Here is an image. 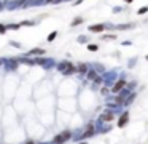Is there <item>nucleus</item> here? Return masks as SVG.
<instances>
[{"label":"nucleus","instance_id":"nucleus-1","mask_svg":"<svg viewBox=\"0 0 148 144\" xmlns=\"http://www.w3.org/2000/svg\"><path fill=\"white\" fill-rule=\"evenodd\" d=\"M69 138H70V133H69V131H64L61 136H57V138L54 139V142H56V144H61L62 141H65V139H69Z\"/></svg>","mask_w":148,"mask_h":144},{"label":"nucleus","instance_id":"nucleus-10","mask_svg":"<svg viewBox=\"0 0 148 144\" xmlns=\"http://www.w3.org/2000/svg\"><path fill=\"white\" fill-rule=\"evenodd\" d=\"M48 2H51V0H48Z\"/></svg>","mask_w":148,"mask_h":144},{"label":"nucleus","instance_id":"nucleus-2","mask_svg":"<svg viewBox=\"0 0 148 144\" xmlns=\"http://www.w3.org/2000/svg\"><path fill=\"white\" fill-rule=\"evenodd\" d=\"M103 29H105L103 24H96V26H91V27H89V31H92V32H100V31H103Z\"/></svg>","mask_w":148,"mask_h":144},{"label":"nucleus","instance_id":"nucleus-4","mask_svg":"<svg viewBox=\"0 0 148 144\" xmlns=\"http://www.w3.org/2000/svg\"><path fill=\"white\" fill-rule=\"evenodd\" d=\"M81 21H83V19H81V18H78V19H75V21H73L72 24H73V26H76V24H80Z\"/></svg>","mask_w":148,"mask_h":144},{"label":"nucleus","instance_id":"nucleus-5","mask_svg":"<svg viewBox=\"0 0 148 144\" xmlns=\"http://www.w3.org/2000/svg\"><path fill=\"white\" fill-rule=\"evenodd\" d=\"M30 53H32V54H37V53H43V50H38V48H37V50H32Z\"/></svg>","mask_w":148,"mask_h":144},{"label":"nucleus","instance_id":"nucleus-8","mask_svg":"<svg viewBox=\"0 0 148 144\" xmlns=\"http://www.w3.org/2000/svg\"><path fill=\"white\" fill-rule=\"evenodd\" d=\"M3 32H5V26L0 24V34H3Z\"/></svg>","mask_w":148,"mask_h":144},{"label":"nucleus","instance_id":"nucleus-6","mask_svg":"<svg viewBox=\"0 0 148 144\" xmlns=\"http://www.w3.org/2000/svg\"><path fill=\"white\" fill-rule=\"evenodd\" d=\"M78 71H86V66H84V64H81V66H78Z\"/></svg>","mask_w":148,"mask_h":144},{"label":"nucleus","instance_id":"nucleus-3","mask_svg":"<svg viewBox=\"0 0 148 144\" xmlns=\"http://www.w3.org/2000/svg\"><path fill=\"white\" fill-rule=\"evenodd\" d=\"M124 85H126V82H124V80H119L118 83H116V85L113 87V91H119V90H121V88H123Z\"/></svg>","mask_w":148,"mask_h":144},{"label":"nucleus","instance_id":"nucleus-9","mask_svg":"<svg viewBox=\"0 0 148 144\" xmlns=\"http://www.w3.org/2000/svg\"><path fill=\"white\" fill-rule=\"evenodd\" d=\"M126 2H132V0H126Z\"/></svg>","mask_w":148,"mask_h":144},{"label":"nucleus","instance_id":"nucleus-7","mask_svg":"<svg viewBox=\"0 0 148 144\" xmlns=\"http://www.w3.org/2000/svg\"><path fill=\"white\" fill-rule=\"evenodd\" d=\"M56 37V32H53V34H50V37H48V40H53Z\"/></svg>","mask_w":148,"mask_h":144}]
</instances>
